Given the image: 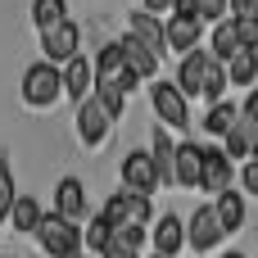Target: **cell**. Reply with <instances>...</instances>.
Returning <instances> with one entry per match:
<instances>
[{"mask_svg": "<svg viewBox=\"0 0 258 258\" xmlns=\"http://www.w3.org/2000/svg\"><path fill=\"white\" fill-rule=\"evenodd\" d=\"M254 159H258V141H254Z\"/></svg>", "mask_w": 258, "mask_h": 258, "instance_id": "38", "label": "cell"}, {"mask_svg": "<svg viewBox=\"0 0 258 258\" xmlns=\"http://www.w3.org/2000/svg\"><path fill=\"white\" fill-rule=\"evenodd\" d=\"M254 77H258V50H240V54L227 63V82H236V86L254 91Z\"/></svg>", "mask_w": 258, "mask_h": 258, "instance_id": "23", "label": "cell"}, {"mask_svg": "<svg viewBox=\"0 0 258 258\" xmlns=\"http://www.w3.org/2000/svg\"><path fill=\"white\" fill-rule=\"evenodd\" d=\"M172 9H177V0H145V14H154V18H163Z\"/></svg>", "mask_w": 258, "mask_h": 258, "instance_id": "36", "label": "cell"}, {"mask_svg": "<svg viewBox=\"0 0 258 258\" xmlns=\"http://www.w3.org/2000/svg\"><path fill=\"white\" fill-rule=\"evenodd\" d=\"M82 240H86V249H91V254H100V258H104V249L113 245V227H109V222H104V218L95 213V218L86 222V231H82Z\"/></svg>", "mask_w": 258, "mask_h": 258, "instance_id": "25", "label": "cell"}, {"mask_svg": "<svg viewBox=\"0 0 258 258\" xmlns=\"http://www.w3.org/2000/svg\"><path fill=\"white\" fill-rule=\"evenodd\" d=\"M68 18V0H32V23L45 32V27H54V23H63Z\"/></svg>", "mask_w": 258, "mask_h": 258, "instance_id": "24", "label": "cell"}, {"mask_svg": "<svg viewBox=\"0 0 258 258\" xmlns=\"http://www.w3.org/2000/svg\"><path fill=\"white\" fill-rule=\"evenodd\" d=\"M91 86H95V63L91 59H68L63 63V95H73V100H86L91 95Z\"/></svg>", "mask_w": 258, "mask_h": 258, "instance_id": "16", "label": "cell"}, {"mask_svg": "<svg viewBox=\"0 0 258 258\" xmlns=\"http://www.w3.org/2000/svg\"><path fill=\"white\" fill-rule=\"evenodd\" d=\"M118 172H122V190H132V195H154L159 190V168H154L150 150H132Z\"/></svg>", "mask_w": 258, "mask_h": 258, "instance_id": "4", "label": "cell"}, {"mask_svg": "<svg viewBox=\"0 0 258 258\" xmlns=\"http://www.w3.org/2000/svg\"><path fill=\"white\" fill-rule=\"evenodd\" d=\"M222 236H227V227L218 222V209H213V204H200L195 218H190V227H186V245L200 249V258H204L209 249L222 245Z\"/></svg>", "mask_w": 258, "mask_h": 258, "instance_id": "5", "label": "cell"}, {"mask_svg": "<svg viewBox=\"0 0 258 258\" xmlns=\"http://www.w3.org/2000/svg\"><path fill=\"white\" fill-rule=\"evenodd\" d=\"M222 91H227V63H222V59H213V63H209V73H204V100H209V104H218V100H222Z\"/></svg>", "mask_w": 258, "mask_h": 258, "instance_id": "28", "label": "cell"}, {"mask_svg": "<svg viewBox=\"0 0 258 258\" xmlns=\"http://www.w3.org/2000/svg\"><path fill=\"white\" fill-rule=\"evenodd\" d=\"M54 213L63 222H82L86 218V186L77 177H59V186H54Z\"/></svg>", "mask_w": 258, "mask_h": 258, "instance_id": "9", "label": "cell"}, {"mask_svg": "<svg viewBox=\"0 0 258 258\" xmlns=\"http://www.w3.org/2000/svg\"><path fill=\"white\" fill-rule=\"evenodd\" d=\"M100 218L113 227V231H122V227H132V213H127V190H118V195H109L104 200V209H100Z\"/></svg>", "mask_w": 258, "mask_h": 258, "instance_id": "27", "label": "cell"}, {"mask_svg": "<svg viewBox=\"0 0 258 258\" xmlns=\"http://www.w3.org/2000/svg\"><path fill=\"white\" fill-rule=\"evenodd\" d=\"M150 159H154V168H159V186H177V145H172L168 127H159V132H154Z\"/></svg>", "mask_w": 258, "mask_h": 258, "instance_id": "15", "label": "cell"}, {"mask_svg": "<svg viewBox=\"0 0 258 258\" xmlns=\"http://www.w3.org/2000/svg\"><path fill=\"white\" fill-rule=\"evenodd\" d=\"M240 27V50H258V18H236Z\"/></svg>", "mask_w": 258, "mask_h": 258, "instance_id": "32", "label": "cell"}, {"mask_svg": "<svg viewBox=\"0 0 258 258\" xmlns=\"http://www.w3.org/2000/svg\"><path fill=\"white\" fill-rule=\"evenodd\" d=\"M236 122H240V109H236V104H227V100L209 104V113H204V132H209V136H227Z\"/></svg>", "mask_w": 258, "mask_h": 258, "instance_id": "22", "label": "cell"}, {"mask_svg": "<svg viewBox=\"0 0 258 258\" xmlns=\"http://www.w3.org/2000/svg\"><path fill=\"white\" fill-rule=\"evenodd\" d=\"M227 14H231L227 0H200V14H195V18H200V23H222Z\"/></svg>", "mask_w": 258, "mask_h": 258, "instance_id": "31", "label": "cell"}, {"mask_svg": "<svg viewBox=\"0 0 258 258\" xmlns=\"http://www.w3.org/2000/svg\"><path fill=\"white\" fill-rule=\"evenodd\" d=\"M200 177H204V145L200 141H181L177 145V186L200 190Z\"/></svg>", "mask_w": 258, "mask_h": 258, "instance_id": "14", "label": "cell"}, {"mask_svg": "<svg viewBox=\"0 0 258 258\" xmlns=\"http://www.w3.org/2000/svg\"><path fill=\"white\" fill-rule=\"evenodd\" d=\"M95 100L104 104L109 118H122V109H127V91L118 82H95Z\"/></svg>", "mask_w": 258, "mask_h": 258, "instance_id": "26", "label": "cell"}, {"mask_svg": "<svg viewBox=\"0 0 258 258\" xmlns=\"http://www.w3.org/2000/svg\"><path fill=\"white\" fill-rule=\"evenodd\" d=\"M168 50H177V54H190V50H200V32H204V23L200 18H186V14H168Z\"/></svg>", "mask_w": 258, "mask_h": 258, "instance_id": "12", "label": "cell"}, {"mask_svg": "<svg viewBox=\"0 0 258 258\" xmlns=\"http://www.w3.org/2000/svg\"><path fill=\"white\" fill-rule=\"evenodd\" d=\"M104 258H141V249H132V245L122 240V236H113V245L104 249Z\"/></svg>", "mask_w": 258, "mask_h": 258, "instance_id": "35", "label": "cell"}, {"mask_svg": "<svg viewBox=\"0 0 258 258\" xmlns=\"http://www.w3.org/2000/svg\"><path fill=\"white\" fill-rule=\"evenodd\" d=\"M209 54L222 59V63H231V59L240 54V27H236V18L213 23V50H209Z\"/></svg>", "mask_w": 258, "mask_h": 258, "instance_id": "18", "label": "cell"}, {"mask_svg": "<svg viewBox=\"0 0 258 258\" xmlns=\"http://www.w3.org/2000/svg\"><path fill=\"white\" fill-rule=\"evenodd\" d=\"M209 63H213V54H204V50H190V54H181L177 86L186 91V100H190V95H200V100H204V73H209Z\"/></svg>", "mask_w": 258, "mask_h": 258, "instance_id": "13", "label": "cell"}, {"mask_svg": "<svg viewBox=\"0 0 258 258\" xmlns=\"http://www.w3.org/2000/svg\"><path fill=\"white\" fill-rule=\"evenodd\" d=\"M77 41H82V32H77V23H68V18L41 32V50H45L50 63H68V59H77Z\"/></svg>", "mask_w": 258, "mask_h": 258, "instance_id": "7", "label": "cell"}, {"mask_svg": "<svg viewBox=\"0 0 258 258\" xmlns=\"http://www.w3.org/2000/svg\"><path fill=\"white\" fill-rule=\"evenodd\" d=\"M240 118H245V122H249V127L258 132V86H254V91H245V104H240Z\"/></svg>", "mask_w": 258, "mask_h": 258, "instance_id": "34", "label": "cell"}, {"mask_svg": "<svg viewBox=\"0 0 258 258\" xmlns=\"http://www.w3.org/2000/svg\"><path fill=\"white\" fill-rule=\"evenodd\" d=\"M150 258H163V254H150Z\"/></svg>", "mask_w": 258, "mask_h": 258, "instance_id": "39", "label": "cell"}, {"mask_svg": "<svg viewBox=\"0 0 258 258\" xmlns=\"http://www.w3.org/2000/svg\"><path fill=\"white\" fill-rule=\"evenodd\" d=\"M23 100L32 109H50L63 100V68L50 63V59H36L27 73H23Z\"/></svg>", "mask_w": 258, "mask_h": 258, "instance_id": "1", "label": "cell"}, {"mask_svg": "<svg viewBox=\"0 0 258 258\" xmlns=\"http://www.w3.org/2000/svg\"><path fill=\"white\" fill-rule=\"evenodd\" d=\"M222 258H245V254H222Z\"/></svg>", "mask_w": 258, "mask_h": 258, "instance_id": "37", "label": "cell"}, {"mask_svg": "<svg viewBox=\"0 0 258 258\" xmlns=\"http://www.w3.org/2000/svg\"><path fill=\"white\" fill-rule=\"evenodd\" d=\"M122 54H127V68H136L141 77H154V73H159V54H154L145 41H136L132 32L122 36Z\"/></svg>", "mask_w": 258, "mask_h": 258, "instance_id": "19", "label": "cell"}, {"mask_svg": "<svg viewBox=\"0 0 258 258\" xmlns=\"http://www.w3.org/2000/svg\"><path fill=\"white\" fill-rule=\"evenodd\" d=\"M36 245L50 258H82L86 254V240H82L77 222H63L59 213H45V222L36 227Z\"/></svg>", "mask_w": 258, "mask_h": 258, "instance_id": "2", "label": "cell"}, {"mask_svg": "<svg viewBox=\"0 0 258 258\" xmlns=\"http://www.w3.org/2000/svg\"><path fill=\"white\" fill-rule=\"evenodd\" d=\"M127 213H132V222H136V227H145V222L154 218V204H150V195H132V190H127Z\"/></svg>", "mask_w": 258, "mask_h": 258, "instance_id": "30", "label": "cell"}, {"mask_svg": "<svg viewBox=\"0 0 258 258\" xmlns=\"http://www.w3.org/2000/svg\"><path fill=\"white\" fill-rule=\"evenodd\" d=\"M254 141H258V132L240 118V122L222 136V150H227V159H231V163H249V159H254Z\"/></svg>", "mask_w": 258, "mask_h": 258, "instance_id": "17", "label": "cell"}, {"mask_svg": "<svg viewBox=\"0 0 258 258\" xmlns=\"http://www.w3.org/2000/svg\"><path fill=\"white\" fill-rule=\"evenodd\" d=\"M109 127H113V118L104 113V104L95 100V95H86L82 104H77V136H82V145H104L109 141Z\"/></svg>", "mask_w": 258, "mask_h": 258, "instance_id": "6", "label": "cell"}, {"mask_svg": "<svg viewBox=\"0 0 258 258\" xmlns=\"http://www.w3.org/2000/svg\"><path fill=\"white\" fill-rule=\"evenodd\" d=\"M150 104H154V113H159L163 127H177V132L190 127V104H186V91H181L177 82H154Z\"/></svg>", "mask_w": 258, "mask_h": 258, "instance_id": "3", "label": "cell"}, {"mask_svg": "<svg viewBox=\"0 0 258 258\" xmlns=\"http://www.w3.org/2000/svg\"><path fill=\"white\" fill-rule=\"evenodd\" d=\"M127 32H132L136 41H145V45H150V50H154L159 59L168 54V27H163V23L154 18V14H145V9H136V14L127 18Z\"/></svg>", "mask_w": 258, "mask_h": 258, "instance_id": "11", "label": "cell"}, {"mask_svg": "<svg viewBox=\"0 0 258 258\" xmlns=\"http://www.w3.org/2000/svg\"><path fill=\"white\" fill-rule=\"evenodd\" d=\"M9 222H14V231H18V236H36V227L45 222V209H41L32 195H18V204H14Z\"/></svg>", "mask_w": 258, "mask_h": 258, "instance_id": "20", "label": "cell"}, {"mask_svg": "<svg viewBox=\"0 0 258 258\" xmlns=\"http://www.w3.org/2000/svg\"><path fill=\"white\" fill-rule=\"evenodd\" d=\"M231 177H236V163L227 159V150H209V145H204V177H200V190L218 200V195L231 190Z\"/></svg>", "mask_w": 258, "mask_h": 258, "instance_id": "8", "label": "cell"}, {"mask_svg": "<svg viewBox=\"0 0 258 258\" xmlns=\"http://www.w3.org/2000/svg\"><path fill=\"white\" fill-rule=\"evenodd\" d=\"M213 209H218V222L227 227V236H231V231H240V227H245V218H249V213H245V200H240V190H227V195H218V200H213Z\"/></svg>", "mask_w": 258, "mask_h": 258, "instance_id": "21", "label": "cell"}, {"mask_svg": "<svg viewBox=\"0 0 258 258\" xmlns=\"http://www.w3.org/2000/svg\"><path fill=\"white\" fill-rule=\"evenodd\" d=\"M240 186H245V195H258V159L240 163Z\"/></svg>", "mask_w": 258, "mask_h": 258, "instance_id": "33", "label": "cell"}, {"mask_svg": "<svg viewBox=\"0 0 258 258\" xmlns=\"http://www.w3.org/2000/svg\"><path fill=\"white\" fill-rule=\"evenodd\" d=\"M14 204H18V190H14V172H9V163L0 159V227L9 222Z\"/></svg>", "mask_w": 258, "mask_h": 258, "instance_id": "29", "label": "cell"}, {"mask_svg": "<svg viewBox=\"0 0 258 258\" xmlns=\"http://www.w3.org/2000/svg\"><path fill=\"white\" fill-rule=\"evenodd\" d=\"M150 245H154V254L177 258V249L186 245V222H181L177 213H163V218L154 222V231H150Z\"/></svg>", "mask_w": 258, "mask_h": 258, "instance_id": "10", "label": "cell"}]
</instances>
